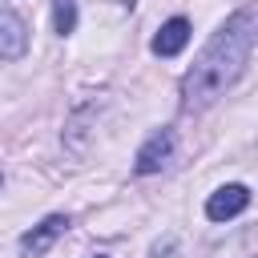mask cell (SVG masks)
<instances>
[{
  "mask_svg": "<svg viewBox=\"0 0 258 258\" xmlns=\"http://www.w3.org/2000/svg\"><path fill=\"white\" fill-rule=\"evenodd\" d=\"M250 48H254V16H250V12H234V16L210 36V44L198 52V60L189 64V73L181 77V105H185V109H206V105H214V101L238 81Z\"/></svg>",
  "mask_w": 258,
  "mask_h": 258,
  "instance_id": "1",
  "label": "cell"
},
{
  "mask_svg": "<svg viewBox=\"0 0 258 258\" xmlns=\"http://www.w3.org/2000/svg\"><path fill=\"white\" fill-rule=\"evenodd\" d=\"M169 157H173V129H157V133H153V137L137 149L133 169H137L141 177H149V173L165 169V165H169Z\"/></svg>",
  "mask_w": 258,
  "mask_h": 258,
  "instance_id": "2",
  "label": "cell"
},
{
  "mask_svg": "<svg viewBox=\"0 0 258 258\" xmlns=\"http://www.w3.org/2000/svg\"><path fill=\"white\" fill-rule=\"evenodd\" d=\"M246 206H250V189L238 185V181H230V185H218V189L210 194L206 218H210V222H226V218H238Z\"/></svg>",
  "mask_w": 258,
  "mask_h": 258,
  "instance_id": "3",
  "label": "cell"
},
{
  "mask_svg": "<svg viewBox=\"0 0 258 258\" xmlns=\"http://www.w3.org/2000/svg\"><path fill=\"white\" fill-rule=\"evenodd\" d=\"M24 48H28V28H24V20H20L12 8L0 4V56H4V60H16V56H24Z\"/></svg>",
  "mask_w": 258,
  "mask_h": 258,
  "instance_id": "4",
  "label": "cell"
},
{
  "mask_svg": "<svg viewBox=\"0 0 258 258\" xmlns=\"http://www.w3.org/2000/svg\"><path fill=\"white\" fill-rule=\"evenodd\" d=\"M64 230H69V218H64V214H48L40 226H32V230L20 238V250H24V254H44Z\"/></svg>",
  "mask_w": 258,
  "mask_h": 258,
  "instance_id": "5",
  "label": "cell"
},
{
  "mask_svg": "<svg viewBox=\"0 0 258 258\" xmlns=\"http://www.w3.org/2000/svg\"><path fill=\"white\" fill-rule=\"evenodd\" d=\"M185 44H189V20H185V16L165 20V24L157 28V36H153V52H157V56H177Z\"/></svg>",
  "mask_w": 258,
  "mask_h": 258,
  "instance_id": "6",
  "label": "cell"
},
{
  "mask_svg": "<svg viewBox=\"0 0 258 258\" xmlns=\"http://www.w3.org/2000/svg\"><path fill=\"white\" fill-rule=\"evenodd\" d=\"M52 24H56L60 36H69V32L77 28V4H73V0H56V8H52Z\"/></svg>",
  "mask_w": 258,
  "mask_h": 258,
  "instance_id": "7",
  "label": "cell"
}]
</instances>
